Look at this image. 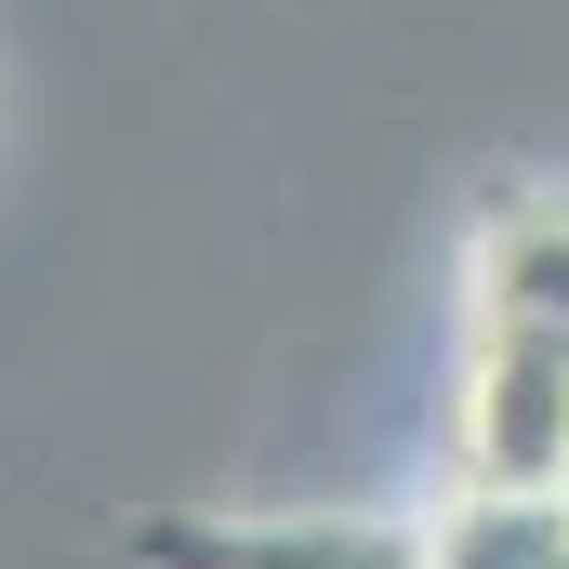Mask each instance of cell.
Returning a JSON list of instances; mask_svg holds the SVG:
<instances>
[{"label": "cell", "instance_id": "1", "mask_svg": "<svg viewBox=\"0 0 569 569\" xmlns=\"http://www.w3.org/2000/svg\"><path fill=\"white\" fill-rule=\"evenodd\" d=\"M463 477L569 490V345L463 331Z\"/></svg>", "mask_w": 569, "mask_h": 569}, {"label": "cell", "instance_id": "2", "mask_svg": "<svg viewBox=\"0 0 569 569\" xmlns=\"http://www.w3.org/2000/svg\"><path fill=\"white\" fill-rule=\"evenodd\" d=\"M133 569H425V530L398 517H133Z\"/></svg>", "mask_w": 569, "mask_h": 569}, {"label": "cell", "instance_id": "3", "mask_svg": "<svg viewBox=\"0 0 569 569\" xmlns=\"http://www.w3.org/2000/svg\"><path fill=\"white\" fill-rule=\"evenodd\" d=\"M463 331L569 345V186H503L463 252Z\"/></svg>", "mask_w": 569, "mask_h": 569}, {"label": "cell", "instance_id": "4", "mask_svg": "<svg viewBox=\"0 0 569 569\" xmlns=\"http://www.w3.org/2000/svg\"><path fill=\"white\" fill-rule=\"evenodd\" d=\"M425 569H569V490H490V477H463L425 517Z\"/></svg>", "mask_w": 569, "mask_h": 569}]
</instances>
